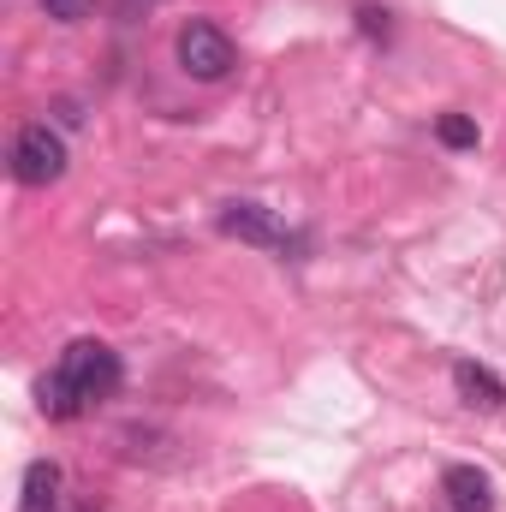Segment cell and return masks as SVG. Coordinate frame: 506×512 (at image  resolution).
<instances>
[{"label":"cell","mask_w":506,"mask_h":512,"mask_svg":"<svg viewBox=\"0 0 506 512\" xmlns=\"http://www.w3.org/2000/svg\"><path fill=\"white\" fill-rule=\"evenodd\" d=\"M12 179L30 191H48L54 179H66V137L48 120H36L12 137Z\"/></svg>","instance_id":"3"},{"label":"cell","mask_w":506,"mask_h":512,"mask_svg":"<svg viewBox=\"0 0 506 512\" xmlns=\"http://www.w3.org/2000/svg\"><path fill=\"white\" fill-rule=\"evenodd\" d=\"M36 6H42L54 24H84V18L96 12V0H36Z\"/></svg>","instance_id":"9"},{"label":"cell","mask_w":506,"mask_h":512,"mask_svg":"<svg viewBox=\"0 0 506 512\" xmlns=\"http://www.w3.org/2000/svg\"><path fill=\"white\" fill-rule=\"evenodd\" d=\"M221 233L239 239V245H256V251H280V245H286V227H280L274 209H262V203H227V209H221Z\"/></svg>","instance_id":"4"},{"label":"cell","mask_w":506,"mask_h":512,"mask_svg":"<svg viewBox=\"0 0 506 512\" xmlns=\"http://www.w3.org/2000/svg\"><path fill=\"white\" fill-rule=\"evenodd\" d=\"M453 393H459L471 411H501L506 405V382L489 364H477V358H459V364H453Z\"/></svg>","instance_id":"5"},{"label":"cell","mask_w":506,"mask_h":512,"mask_svg":"<svg viewBox=\"0 0 506 512\" xmlns=\"http://www.w3.org/2000/svg\"><path fill=\"white\" fill-rule=\"evenodd\" d=\"M173 60H179L185 78H197V84H221V78L239 66V48H233V36H227L221 24L191 18V24L179 30V42H173Z\"/></svg>","instance_id":"2"},{"label":"cell","mask_w":506,"mask_h":512,"mask_svg":"<svg viewBox=\"0 0 506 512\" xmlns=\"http://www.w3.org/2000/svg\"><path fill=\"white\" fill-rule=\"evenodd\" d=\"M114 387H120V352H114L108 340H72V346L60 352L54 376H42L36 399H42V411H48L54 423H72V417H84L90 405H102Z\"/></svg>","instance_id":"1"},{"label":"cell","mask_w":506,"mask_h":512,"mask_svg":"<svg viewBox=\"0 0 506 512\" xmlns=\"http://www.w3.org/2000/svg\"><path fill=\"white\" fill-rule=\"evenodd\" d=\"M358 24H364V30H370V36H387V30H393V24H387V12H381V6H358Z\"/></svg>","instance_id":"10"},{"label":"cell","mask_w":506,"mask_h":512,"mask_svg":"<svg viewBox=\"0 0 506 512\" xmlns=\"http://www.w3.org/2000/svg\"><path fill=\"white\" fill-rule=\"evenodd\" d=\"M435 137H441L447 149H477V143H483V131H477L471 114H441V120H435Z\"/></svg>","instance_id":"8"},{"label":"cell","mask_w":506,"mask_h":512,"mask_svg":"<svg viewBox=\"0 0 506 512\" xmlns=\"http://www.w3.org/2000/svg\"><path fill=\"white\" fill-rule=\"evenodd\" d=\"M441 495L453 512H495V489L477 465H447L441 471Z\"/></svg>","instance_id":"6"},{"label":"cell","mask_w":506,"mask_h":512,"mask_svg":"<svg viewBox=\"0 0 506 512\" xmlns=\"http://www.w3.org/2000/svg\"><path fill=\"white\" fill-rule=\"evenodd\" d=\"M66 471L54 465V459H36L30 471H24V501L18 512H66Z\"/></svg>","instance_id":"7"}]
</instances>
